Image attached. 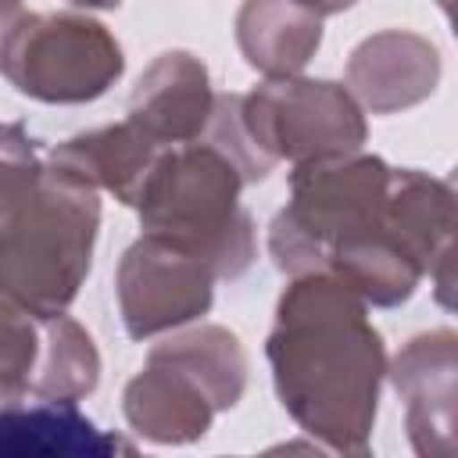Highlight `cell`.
<instances>
[{
  "instance_id": "cell-14",
  "label": "cell",
  "mask_w": 458,
  "mask_h": 458,
  "mask_svg": "<svg viewBox=\"0 0 458 458\" xmlns=\"http://www.w3.org/2000/svg\"><path fill=\"white\" fill-rule=\"evenodd\" d=\"M236 47L265 79H290L322 47V18L297 0H243L236 11Z\"/></svg>"
},
{
  "instance_id": "cell-9",
  "label": "cell",
  "mask_w": 458,
  "mask_h": 458,
  "mask_svg": "<svg viewBox=\"0 0 458 458\" xmlns=\"http://www.w3.org/2000/svg\"><path fill=\"white\" fill-rule=\"evenodd\" d=\"M440 50L408 29L365 36L347 57V89L372 114H397L429 100L440 86Z\"/></svg>"
},
{
  "instance_id": "cell-16",
  "label": "cell",
  "mask_w": 458,
  "mask_h": 458,
  "mask_svg": "<svg viewBox=\"0 0 458 458\" xmlns=\"http://www.w3.org/2000/svg\"><path fill=\"white\" fill-rule=\"evenodd\" d=\"M100 383V351L72 315H39V351L29 376V397L82 401Z\"/></svg>"
},
{
  "instance_id": "cell-20",
  "label": "cell",
  "mask_w": 458,
  "mask_h": 458,
  "mask_svg": "<svg viewBox=\"0 0 458 458\" xmlns=\"http://www.w3.org/2000/svg\"><path fill=\"white\" fill-rule=\"evenodd\" d=\"M25 18H29V11L21 0H0V61H4V54H7V47H11V39Z\"/></svg>"
},
{
  "instance_id": "cell-1",
  "label": "cell",
  "mask_w": 458,
  "mask_h": 458,
  "mask_svg": "<svg viewBox=\"0 0 458 458\" xmlns=\"http://www.w3.org/2000/svg\"><path fill=\"white\" fill-rule=\"evenodd\" d=\"M286 415L336 454H369L386 347L369 304L329 272L290 276L265 340Z\"/></svg>"
},
{
  "instance_id": "cell-3",
  "label": "cell",
  "mask_w": 458,
  "mask_h": 458,
  "mask_svg": "<svg viewBox=\"0 0 458 458\" xmlns=\"http://www.w3.org/2000/svg\"><path fill=\"white\" fill-rule=\"evenodd\" d=\"M240 168L208 140L172 143L140 190L143 233L193 250L215 279H240L258 258L250 211L240 204Z\"/></svg>"
},
{
  "instance_id": "cell-5",
  "label": "cell",
  "mask_w": 458,
  "mask_h": 458,
  "mask_svg": "<svg viewBox=\"0 0 458 458\" xmlns=\"http://www.w3.org/2000/svg\"><path fill=\"white\" fill-rule=\"evenodd\" d=\"M125 72V54L114 32L82 11L32 14L14 32L0 75L39 104L100 100Z\"/></svg>"
},
{
  "instance_id": "cell-6",
  "label": "cell",
  "mask_w": 458,
  "mask_h": 458,
  "mask_svg": "<svg viewBox=\"0 0 458 458\" xmlns=\"http://www.w3.org/2000/svg\"><path fill=\"white\" fill-rule=\"evenodd\" d=\"M240 118L250 143L276 165L354 154L369 140L361 104L333 79H265L240 93Z\"/></svg>"
},
{
  "instance_id": "cell-18",
  "label": "cell",
  "mask_w": 458,
  "mask_h": 458,
  "mask_svg": "<svg viewBox=\"0 0 458 458\" xmlns=\"http://www.w3.org/2000/svg\"><path fill=\"white\" fill-rule=\"evenodd\" d=\"M200 140L215 143L243 175V182H261L276 161H268L247 136L243 129V118H240V93H215V107H211V118H208V129L200 132Z\"/></svg>"
},
{
  "instance_id": "cell-23",
  "label": "cell",
  "mask_w": 458,
  "mask_h": 458,
  "mask_svg": "<svg viewBox=\"0 0 458 458\" xmlns=\"http://www.w3.org/2000/svg\"><path fill=\"white\" fill-rule=\"evenodd\" d=\"M437 4H440V7H444V11H451V0H437Z\"/></svg>"
},
{
  "instance_id": "cell-8",
  "label": "cell",
  "mask_w": 458,
  "mask_h": 458,
  "mask_svg": "<svg viewBox=\"0 0 458 458\" xmlns=\"http://www.w3.org/2000/svg\"><path fill=\"white\" fill-rule=\"evenodd\" d=\"M386 376L404 401V429L422 458L454 454V376H458V336L440 326L401 344Z\"/></svg>"
},
{
  "instance_id": "cell-7",
  "label": "cell",
  "mask_w": 458,
  "mask_h": 458,
  "mask_svg": "<svg viewBox=\"0 0 458 458\" xmlns=\"http://www.w3.org/2000/svg\"><path fill=\"white\" fill-rule=\"evenodd\" d=\"M215 283V272L193 250L157 233L136 236L114 272L125 333L132 340H150L157 333L197 322L211 311Z\"/></svg>"
},
{
  "instance_id": "cell-2",
  "label": "cell",
  "mask_w": 458,
  "mask_h": 458,
  "mask_svg": "<svg viewBox=\"0 0 458 458\" xmlns=\"http://www.w3.org/2000/svg\"><path fill=\"white\" fill-rule=\"evenodd\" d=\"M100 229L97 186L43 157L36 182L0 222V297L29 315L68 311Z\"/></svg>"
},
{
  "instance_id": "cell-19",
  "label": "cell",
  "mask_w": 458,
  "mask_h": 458,
  "mask_svg": "<svg viewBox=\"0 0 458 458\" xmlns=\"http://www.w3.org/2000/svg\"><path fill=\"white\" fill-rule=\"evenodd\" d=\"M39 168V140H32L21 122H0V222L36 182Z\"/></svg>"
},
{
  "instance_id": "cell-13",
  "label": "cell",
  "mask_w": 458,
  "mask_h": 458,
  "mask_svg": "<svg viewBox=\"0 0 458 458\" xmlns=\"http://www.w3.org/2000/svg\"><path fill=\"white\" fill-rule=\"evenodd\" d=\"M161 154H165V143L150 140L140 125L125 118L114 125L86 129L61 140L57 147L47 150V161L75 172L97 190H107L118 204L136 208L140 190L150 179Z\"/></svg>"
},
{
  "instance_id": "cell-4",
  "label": "cell",
  "mask_w": 458,
  "mask_h": 458,
  "mask_svg": "<svg viewBox=\"0 0 458 458\" xmlns=\"http://www.w3.org/2000/svg\"><path fill=\"white\" fill-rule=\"evenodd\" d=\"M390 165L379 154H336L301 161L290 172V200L268 222V254L283 276L322 272L333 247L383 225Z\"/></svg>"
},
{
  "instance_id": "cell-15",
  "label": "cell",
  "mask_w": 458,
  "mask_h": 458,
  "mask_svg": "<svg viewBox=\"0 0 458 458\" xmlns=\"http://www.w3.org/2000/svg\"><path fill=\"white\" fill-rule=\"evenodd\" d=\"M150 358L172 361L175 369L193 376L200 383V390L211 397L215 411L236 408L247 390V372H250L247 351H243L240 336L225 326L204 322V326L172 333L150 347Z\"/></svg>"
},
{
  "instance_id": "cell-22",
  "label": "cell",
  "mask_w": 458,
  "mask_h": 458,
  "mask_svg": "<svg viewBox=\"0 0 458 458\" xmlns=\"http://www.w3.org/2000/svg\"><path fill=\"white\" fill-rule=\"evenodd\" d=\"M75 7H86V11H114L122 0H68Z\"/></svg>"
},
{
  "instance_id": "cell-21",
  "label": "cell",
  "mask_w": 458,
  "mask_h": 458,
  "mask_svg": "<svg viewBox=\"0 0 458 458\" xmlns=\"http://www.w3.org/2000/svg\"><path fill=\"white\" fill-rule=\"evenodd\" d=\"M297 4H304L308 11H315L318 18H326V14H340V11L354 7L358 0H297Z\"/></svg>"
},
{
  "instance_id": "cell-12",
  "label": "cell",
  "mask_w": 458,
  "mask_h": 458,
  "mask_svg": "<svg viewBox=\"0 0 458 458\" xmlns=\"http://www.w3.org/2000/svg\"><path fill=\"white\" fill-rule=\"evenodd\" d=\"M122 411L132 433L150 444H193L211 429L218 415L193 376L150 354L147 365L125 383Z\"/></svg>"
},
{
  "instance_id": "cell-17",
  "label": "cell",
  "mask_w": 458,
  "mask_h": 458,
  "mask_svg": "<svg viewBox=\"0 0 458 458\" xmlns=\"http://www.w3.org/2000/svg\"><path fill=\"white\" fill-rule=\"evenodd\" d=\"M39 351V318L0 297V408L29 397V376Z\"/></svg>"
},
{
  "instance_id": "cell-10",
  "label": "cell",
  "mask_w": 458,
  "mask_h": 458,
  "mask_svg": "<svg viewBox=\"0 0 458 458\" xmlns=\"http://www.w3.org/2000/svg\"><path fill=\"white\" fill-rule=\"evenodd\" d=\"M215 107L208 64L190 50L157 54L129 93L125 118L150 140L172 147L200 140Z\"/></svg>"
},
{
  "instance_id": "cell-11",
  "label": "cell",
  "mask_w": 458,
  "mask_h": 458,
  "mask_svg": "<svg viewBox=\"0 0 458 458\" xmlns=\"http://www.w3.org/2000/svg\"><path fill=\"white\" fill-rule=\"evenodd\" d=\"M136 444L100 429L75 401L36 397L0 408V458H107Z\"/></svg>"
}]
</instances>
